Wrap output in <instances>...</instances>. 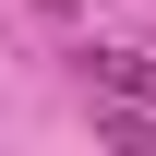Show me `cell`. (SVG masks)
Returning a JSON list of instances; mask_svg holds the SVG:
<instances>
[{"label":"cell","mask_w":156,"mask_h":156,"mask_svg":"<svg viewBox=\"0 0 156 156\" xmlns=\"http://www.w3.org/2000/svg\"><path fill=\"white\" fill-rule=\"evenodd\" d=\"M84 84H96V96L156 108V48H84Z\"/></svg>","instance_id":"cell-1"}]
</instances>
